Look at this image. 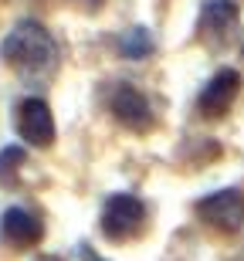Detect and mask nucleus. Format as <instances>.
Listing matches in <instances>:
<instances>
[{"instance_id":"obj_4","label":"nucleus","mask_w":244,"mask_h":261,"mask_svg":"<svg viewBox=\"0 0 244 261\" xmlns=\"http://www.w3.org/2000/svg\"><path fill=\"white\" fill-rule=\"evenodd\" d=\"M109 112L129 133H149L153 122H156V112L149 106V98L129 82H116V88L109 92Z\"/></svg>"},{"instance_id":"obj_7","label":"nucleus","mask_w":244,"mask_h":261,"mask_svg":"<svg viewBox=\"0 0 244 261\" xmlns=\"http://www.w3.org/2000/svg\"><path fill=\"white\" fill-rule=\"evenodd\" d=\"M237 28V4L234 0H204L200 20H197V38L204 44H224Z\"/></svg>"},{"instance_id":"obj_10","label":"nucleus","mask_w":244,"mask_h":261,"mask_svg":"<svg viewBox=\"0 0 244 261\" xmlns=\"http://www.w3.org/2000/svg\"><path fill=\"white\" fill-rule=\"evenodd\" d=\"M24 160H28L24 146H4V149H0V187H14Z\"/></svg>"},{"instance_id":"obj_2","label":"nucleus","mask_w":244,"mask_h":261,"mask_svg":"<svg viewBox=\"0 0 244 261\" xmlns=\"http://www.w3.org/2000/svg\"><path fill=\"white\" fill-rule=\"evenodd\" d=\"M146 203L139 200L136 194H112L102 203V217H98V227L109 241H129V238H139L143 227H146Z\"/></svg>"},{"instance_id":"obj_11","label":"nucleus","mask_w":244,"mask_h":261,"mask_svg":"<svg viewBox=\"0 0 244 261\" xmlns=\"http://www.w3.org/2000/svg\"><path fill=\"white\" fill-rule=\"evenodd\" d=\"M34 261H65V258H58V254H41V258H34Z\"/></svg>"},{"instance_id":"obj_8","label":"nucleus","mask_w":244,"mask_h":261,"mask_svg":"<svg viewBox=\"0 0 244 261\" xmlns=\"http://www.w3.org/2000/svg\"><path fill=\"white\" fill-rule=\"evenodd\" d=\"M44 238V224L28 207H7L0 214V241L10 248H34Z\"/></svg>"},{"instance_id":"obj_1","label":"nucleus","mask_w":244,"mask_h":261,"mask_svg":"<svg viewBox=\"0 0 244 261\" xmlns=\"http://www.w3.org/2000/svg\"><path fill=\"white\" fill-rule=\"evenodd\" d=\"M0 58L4 65L28 85H44L55 71H58V41L51 38V31L41 20H17L7 31V38L0 41Z\"/></svg>"},{"instance_id":"obj_9","label":"nucleus","mask_w":244,"mask_h":261,"mask_svg":"<svg viewBox=\"0 0 244 261\" xmlns=\"http://www.w3.org/2000/svg\"><path fill=\"white\" fill-rule=\"evenodd\" d=\"M153 34H149L146 28H129L122 31L116 38V51H119V58H126V61H143L153 55Z\"/></svg>"},{"instance_id":"obj_3","label":"nucleus","mask_w":244,"mask_h":261,"mask_svg":"<svg viewBox=\"0 0 244 261\" xmlns=\"http://www.w3.org/2000/svg\"><path fill=\"white\" fill-rule=\"evenodd\" d=\"M197 217L214 227L221 234H237L244 227V194L237 187H227V190H214V194L200 197L194 203Z\"/></svg>"},{"instance_id":"obj_5","label":"nucleus","mask_w":244,"mask_h":261,"mask_svg":"<svg viewBox=\"0 0 244 261\" xmlns=\"http://www.w3.org/2000/svg\"><path fill=\"white\" fill-rule=\"evenodd\" d=\"M14 129L28 146L34 149H44V146L55 143V116H51V106L38 95L20 98L17 109H14Z\"/></svg>"},{"instance_id":"obj_6","label":"nucleus","mask_w":244,"mask_h":261,"mask_svg":"<svg viewBox=\"0 0 244 261\" xmlns=\"http://www.w3.org/2000/svg\"><path fill=\"white\" fill-rule=\"evenodd\" d=\"M237 92H241V75H237L234 68H221L204 85V92L197 95V112L207 119H221L227 109L234 106Z\"/></svg>"}]
</instances>
